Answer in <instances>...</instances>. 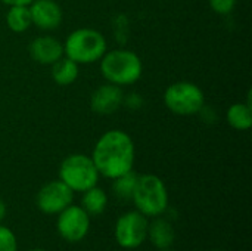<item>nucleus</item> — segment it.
<instances>
[{"instance_id": "obj_15", "label": "nucleus", "mask_w": 252, "mask_h": 251, "mask_svg": "<svg viewBox=\"0 0 252 251\" xmlns=\"http://www.w3.org/2000/svg\"><path fill=\"white\" fill-rule=\"evenodd\" d=\"M52 77L59 86H69L78 77V64L69 59L68 56H62L52 65Z\"/></svg>"}, {"instance_id": "obj_1", "label": "nucleus", "mask_w": 252, "mask_h": 251, "mask_svg": "<svg viewBox=\"0 0 252 251\" xmlns=\"http://www.w3.org/2000/svg\"><path fill=\"white\" fill-rule=\"evenodd\" d=\"M136 149L133 139L123 130H109L96 142L92 160L100 176L115 179L133 170Z\"/></svg>"}, {"instance_id": "obj_7", "label": "nucleus", "mask_w": 252, "mask_h": 251, "mask_svg": "<svg viewBox=\"0 0 252 251\" xmlns=\"http://www.w3.org/2000/svg\"><path fill=\"white\" fill-rule=\"evenodd\" d=\"M148 217L140 212H127L115 223V241L126 250L139 249L148 238Z\"/></svg>"}, {"instance_id": "obj_6", "label": "nucleus", "mask_w": 252, "mask_h": 251, "mask_svg": "<svg viewBox=\"0 0 252 251\" xmlns=\"http://www.w3.org/2000/svg\"><path fill=\"white\" fill-rule=\"evenodd\" d=\"M165 107L179 115H193L202 111L205 95L199 86L190 81H177L167 87L164 93Z\"/></svg>"}, {"instance_id": "obj_24", "label": "nucleus", "mask_w": 252, "mask_h": 251, "mask_svg": "<svg viewBox=\"0 0 252 251\" xmlns=\"http://www.w3.org/2000/svg\"><path fill=\"white\" fill-rule=\"evenodd\" d=\"M161 251H173V250H170V249H167V250H161Z\"/></svg>"}, {"instance_id": "obj_17", "label": "nucleus", "mask_w": 252, "mask_h": 251, "mask_svg": "<svg viewBox=\"0 0 252 251\" xmlns=\"http://www.w3.org/2000/svg\"><path fill=\"white\" fill-rule=\"evenodd\" d=\"M6 22L7 27L13 33H24L27 31L32 24H31V13L28 6H9L7 15H6Z\"/></svg>"}, {"instance_id": "obj_9", "label": "nucleus", "mask_w": 252, "mask_h": 251, "mask_svg": "<svg viewBox=\"0 0 252 251\" xmlns=\"http://www.w3.org/2000/svg\"><path fill=\"white\" fill-rule=\"evenodd\" d=\"M72 200L74 192L62 180H52L38 191L35 203L40 212L46 215H59L72 204Z\"/></svg>"}, {"instance_id": "obj_14", "label": "nucleus", "mask_w": 252, "mask_h": 251, "mask_svg": "<svg viewBox=\"0 0 252 251\" xmlns=\"http://www.w3.org/2000/svg\"><path fill=\"white\" fill-rule=\"evenodd\" d=\"M108 206V195L106 192L99 188L97 185L84 191L81 197V207L89 216H99L105 212Z\"/></svg>"}, {"instance_id": "obj_2", "label": "nucleus", "mask_w": 252, "mask_h": 251, "mask_svg": "<svg viewBox=\"0 0 252 251\" xmlns=\"http://www.w3.org/2000/svg\"><path fill=\"white\" fill-rule=\"evenodd\" d=\"M100 71L108 83L117 86H128L136 83L143 71L140 58L126 49H115L105 52L100 58Z\"/></svg>"}, {"instance_id": "obj_10", "label": "nucleus", "mask_w": 252, "mask_h": 251, "mask_svg": "<svg viewBox=\"0 0 252 251\" xmlns=\"http://www.w3.org/2000/svg\"><path fill=\"white\" fill-rule=\"evenodd\" d=\"M31 24L43 31L56 30L63 18L61 6L55 0H34L28 4Z\"/></svg>"}, {"instance_id": "obj_19", "label": "nucleus", "mask_w": 252, "mask_h": 251, "mask_svg": "<svg viewBox=\"0 0 252 251\" xmlns=\"http://www.w3.org/2000/svg\"><path fill=\"white\" fill-rule=\"evenodd\" d=\"M0 251H18L15 234L3 225H0Z\"/></svg>"}, {"instance_id": "obj_21", "label": "nucleus", "mask_w": 252, "mask_h": 251, "mask_svg": "<svg viewBox=\"0 0 252 251\" xmlns=\"http://www.w3.org/2000/svg\"><path fill=\"white\" fill-rule=\"evenodd\" d=\"M0 1L4 3V4H7V6H21V4L28 6V4L32 3L34 0H0Z\"/></svg>"}, {"instance_id": "obj_4", "label": "nucleus", "mask_w": 252, "mask_h": 251, "mask_svg": "<svg viewBox=\"0 0 252 251\" xmlns=\"http://www.w3.org/2000/svg\"><path fill=\"white\" fill-rule=\"evenodd\" d=\"M105 52L106 38L93 28H78L72 31L63 44V53L78 65L97 62Z\"/></svg>"}, {"instance_id": "obj_12", "label": "nucleus", "mask_w": 252, "mask_h": 251, "mask_svg": "<svg viewBox=\"0 0 252 251\" xmlns=\"http://www.w3.org/2000/svg\"><path fill=\"white\" fill-rule=\"evenodd\" d=\"M28 50L31 58L41 65H53L63 56V44L52 36L35 37Z\"/></svg>"}, {"instance_id": "obj_13", "label": "nucleus", "mask_w": 252, "mask_h": 251, "mask_svg": "<svg viewBox=\"0 0 252 251\" xmlns=\"http://www.w3.org/2000/svg\"><path fill=\"white\" fill-rule=\"evenodd\" d=\"M148 238L155 249L167 250L173 246L176 238L174 226L168 219L158 216L148 225Z\"/></svg>"}, {"instance_id": "obj_16", "label": "nucleus", "mask_w": 252, "mask_h": 251, "mask_svg": "<svg viewBox=\"0 0 252 251\" xmlns=\"http://www.w3.org/2000/svg\"><path fill=\"white\" fill-rule=\"evenodd\" d=\"M227 123L236 130H248L252 126L251 104H233L227 111Z\"/></svg>"}, {"instance_id": "obj_25", "label": "nucleus", "mask_w": 252, "mask_h": 251, "mask_svg": "<svg viewBox=\"0 0 252 251\" xmlns=\"http://www.w3.org/2000/svg\"><path fill=\"white\" fill-rule=\"evenodd\" d=\"M214 251H221V250H214Z\"/></svg>"}, {"instance_id": "obj_20", "label": "nucleus", "mask_w": 252, "mask_h": 251, "mask_svg": "<svg viewBox=\"0 0 252 251\" xmlns=\"http://www.w3.org/2000/svg\"><path fill=\"white\" fill-rule=\"evenodd\" d=\"M236 1L238 0H210V6L216 13L229 15L235 9Z\"/></svg>"}, {"instance_id": "obj_5", "label": "nucleus", "mask_w": 252, "mask_h": 251, "mask_svg": "<svg viewBox=\"0 0 252 251\" xmlns=\"http://www.w3.org/2000/svg\"><path fill=\"white\" fill-rule=\"evenodd\" d=\"M99 172L92 160L84 154L68 155L59 167V180L72 192H84L97 185Z\"/></svg>"}, {"instance_id": "obj_18", "label": "nucleus", "mask_w": 252, "mask_h": 251, "mask_svg": "<svg viewBox=\"0 0 252 251\" xmlns=\"http://www.w3.org/2000/svg\"><path fill=\"white\" fill-rule=\"evenodd\" d=\"M139 175L133 170H130L126 175H121L114 180L112 183V192L114 195L120 200V201H130L136 188V182H137Z\"/></svg>"}, {"instance_id": "obj_3", "label": "nucleus", "mask_w": 252, "mask_h": 251, "mask_svg": "<svg viewBox=\"0 0 252 251\" xmlns=\"http://www.w3.org/2000/svg\"><path fill=\"white\" fill-rule=\"evenodd\" d=\"M131 201L143 216L158 217L168 210L167 186L157 175H142L137 178Z\"/></svg>"}, {"instance_id": "obj_11", "label": "nucleus", "mask_w": 252, "mask_h": 251, "mask_svg": "<svg viewBox=\"0 0 252 251\" xmlns=\"http://www.w3.org/2000/svg\"><path fill=\"white\" fill-rule=\"evenodd\" d=\"M124 95L120 86L108 83V84H102L99 86L90 99V107L96 114H102V115H108L115 112L121 104H123Z\"/></svg>"}, {"instance_id": "obj_8", "label": "nucleus", "mask_w": 252, "mask_h": 251, "mask_svg": "<svg viewBox=\"0 0 252 251\" xmlns=\"http://www.w3.org/2000/svg\"><path fill=\"white\" fill-rule=\"evenodd\" d=\"M58 234L68 243H78L84 240L90 229V216L81 206H68L58 215Z\"/></svg>"}, {"instance_id": "obj_22", "label": "nucleus", "mask_w": 252, "mask_h": 251, "mask_svg": "<svg viewBox=\"0 0 252 251\" xmlns=\"http://www.w3.org/2000/svg\"><path fill=\"white\" fill-rule=\"evenodd\" d=\"M4 216H6V204H4V201L0 198V223H1V220L4 219Z\"/></svg>"}, {"instance_id": "obj_23", "label": "nucleus", "mask_w": 252, "mask_h": 251, "mask_svg": "<svg viewBox=\"0 0 252 251\" xmlns=\"http://www.w3.org/2000/svg\"><path fill=\"white\" fill-rule=\"evenodd\" d=\"M30 251H47V250H43V249H34V250H30Z\"/></svg>"}]
</instances>
